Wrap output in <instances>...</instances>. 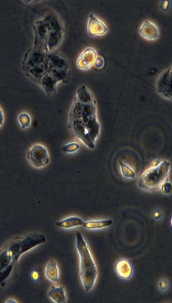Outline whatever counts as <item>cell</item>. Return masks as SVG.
Here are the masks:
<instances>
[{
  "label": "cell",
  "instance_id": "17",
  "mask_svg": "<svg viewBox=\"0 0 172 303\" xmlns=\"http://www.w3.org/2000/svg\"><path fill=\"white\" fill-rule=\"evenodd\" d=\"M18 122L19 127L23 130H26L30 128L31 124H32V118L31 115L27 112H21L18 115Z\"/></svg>",
  "mask_w": 172,
  "mask_h": 303
},
{
  "label": "cell",
  "instance_id": "9",
  "mask_svg": "<svg viewBox=\"0 0 172 303\" xmlns=\"http://www.w3.org/2000/svg\"><path fill=\"white\" fill-rule=\"evenodd\" d=\"M97 52L93 47H87L84 49L76 61V65L77 69L81 71H87L94 66L96 60Z\"/></svg>",
  "mask_w": 172,
  "mask_h": 303
},
{
  "label": "cell",
  "instance_id": "2",
  "mask_svg": "<svg viewBox=\"0 0 172 303\" xmlns=\"http://www.w3.org/2000/svg\"><path fill=\"white\" fill-rule=\"evenodd\" d=\"M68 128L76 140L89 149H95L101 126L96 101L85 85L80 86L76 91L68 115Z\"/></svg>",
  "mask_w": 172,
  "mask_h": 303
},
{
  "label": "cell",
  "instance_id": "4",
  "mask_svg": "<svg viewBox=\"0 0 172 303\" xmlns=\"http://www.w3.org/2000/svg\"><path fill=\"white\" fill-rule=\"evenodd\" d=\"M46 241L44 234L37 232L13 238L0 249V270L12 263L15 264L21 256Z\"/></svg>",
  "mask_w": 172,
  "mask_h": 303
},
{
  "label": "cell",
  "instance_id": "6",
  "mask_svg": "<svg viewBox=\"0 0 172 303\" xmlns=\"http://www.w3.org/2000/svg\"><path fill=\"white\" fill-rule=\"evenodd\" d=\"M171 168V163L167 160L160 162L155 167H150L138 178V187L148 192L159 190L162 183L167 181Z\"/></svg>",
  "mask_w": 172,
  "mask_h": 303
},
{
  "label": "cell",
  "instance_id": "23",
  "mask_svg": "<svg viewBox=\"0 0 172 303\" xmlns=\"http://www.w3.org/2000/svg\"><path fill=\"white\" fill-rule=\"evenodd\" d=\"M158 286H159V290L161 291V292H167L168 289H169V283H168V281L166 280V279H161V280L159 281Z\"/></svg>",
  "mask_w": 172,
  "mask_h": 303
},
{
  "label": "cell",
  "instance_id": "26",
  "mask_svg": "<svg viewBox=\"0 0 172 303\" xmlns=\"http://www.w3.org/2000/svg\"><path fill=\"white\" fill-rule=\"evenodd\" d=\"M4 122H5V115L1 107H0V129L3 126Z\"/></svg>",
  "mask_w": 172,
  "mask_h": 303
},
{
  "label": "cell",
  "instance_id": "8",
  "mask_svg": "<svg viewBox=\"0 0 172 303\" xmlns=\"http://www.w3.org/2000/svg\"><path fill=\"white\" fill-rule=\"evenodd\" d=\"M172 66L166 68L158 76L155 82V89L161 97L172 101Z\"/></svg>",
  "mask_w": 172,
  "mask_h": 303
},
{
  "label": "cell",
  "instance_id": "16",
  "mask_svg": "<svg viewBox=\"0 0 172 303\" xmlns=\"http://www.w3.org/2000/svg\"><path fill=\"white\" fill-rule=\"evenodd\" d=\"M113 222L111 219H106V220H89L84 222L83 227L86 230H97L103 229V228H108L109 226H112Z\"/></svg>",
  "mask_w": 172,
  "mask_h": 303
},
{
  "label": "cell",
  "instance_id": "20",
  "mask_svg": "<svg viewBox=\"0 0 172 303\" xmlns=\"http://www.w3.org/2000/svg\"><path fill=\"white\" fill-rule=\"evenodd\" d=\"M81 145L78 142L71 141L64 144L62 147V152L65 154H74L79 151Z\"/></svg>",
  "mask_w": 172,
  "mask_h": 303
},
{
  "label": "cell",
  "instance_id": "22",
  "mask_svg": "<svg viewBox=\"0 0 172 303\" xmlns=\"http://www.w3.org/2000/svg\"><path fill=\"white\" fill-rule=\"evenodd\" d=\"M29 276H30L31 280L34 283L39 282V281H40L41 279L40 272L38 269H33V270L31 271Z\"/></svg>",
  "mask_w": 172,
  "mask_h": 303
},
{
  "label": "cell",
  "instance_id": "13",
  "mask_svg": "<svg viewBox=\"0 0 172 303\" xmlns=\"http://www.w3.org/2000/svg\"><path fill=\"white\" fill-rule=\"evenodd\" d=\"M47 296L54 303H64L67 302L65 289L62 286H51Z\"/></svg>",
  "mask_w": 172,
  "mask_h": 303
},
{
  "label": "cell",
  "instance_id": "24",
  "mask_svg": "<svg viewBox=\"0 0 172 303\" xmlns=\"http://www.w3.org/2000/svg\"><path fill=\"white\" fill-rule=\"evenodd\" d=\"M105 65V60L101 56H97L96 60L95 61V64H94V66L95 68H97V69H101V68H103V66Z\"/></svg>",
  "mask_w": 172,
  "mask_h": 303
},
{
  "label": "cell",
  "instance_id": "10",
  "mask_svg": "<svg viewBox=\"0 0 172 303\" xmlns=\"http://www.w3.org/2000/svg\"><path fill=\"white\" fill-rule=\"evenodd\" d=\"M87 29L88 35L91 37L105 36L109 31L105 21L93 13L90 14L89 16Z\"/></svg>",
  "mask_w": 172,
  "mask_h": 303
},
{
  "label": "cell",
  "instance_id": "18",
  "mask_svg": "<svg viewBox=\"0 0 172 303\" xmlns=\"http://www.w3.org/2000/svg\"><path fill=\"white\" fill-rule=\"evenodd\" d=\"M119 164H120L121 175L125 179L134 180L135 179V172L130 165L121 161L119 162Z\"/></svg>",
  "mask_w": 172,
  "mask_h": 303
},
{
  "label": "cell",
  "instance_id": "12",
  "mask_svg": "<svg viewBox=\"0 0 172 303\" xmlns=\"http://www.w3.org/2000/svg\"><path fill=\"white\" fill-rule=\"evenodd\" d=\"M115 269L116 275L122 280H130L134 275V266L132 262L126 258L118 259L115 263Z\"/></svg>",
  "mask_w": 172,
  "mask_h": 303
},
{
  "label": "cell",
  "instance_id": "28",
  "mask_svg": "<svg viewBox=\"0 0 172 303\" xmlns=\"http://www.w3.org/2000/svg\"><path fill=\"white\" fill-rule=\"evenodd\" d=\"M5 303H17V301L14 300H12V299H9V300H7V301H6Z\"/></svg>",
  "mask_w": 172,
  "mask_h": 303
},
{
  "label": "cell",
  "instance_id": "11",
  "mask_svg": "<svg viewBox=\"0 0 172 303\" xmlns=\"http://www.w3.org/2000/svg\"><path fill=\"white\" fill-rule=\"evenodd\" d=\"M138 33L142 38L150 42L157 40L161 36L159 27L150 20L142 21L138 29Z\"/></svg>",
  "mask_w": 172,
  "mask_h": 303
},
{
  "label": "cell",
  "instance_id": "1",
  "mask_svg": "<svg viewBox=\"0 0 172 303\" xmlns=\"http://www.w3.org/2000/svg\"><path fill=\"white\" fill-rule=\"evenodd\" d=\"M23 70L48 96L54 95L58 84L67 83L70 78L69 64L63 56L35 46L25 54Z\"/></svg>",
  "mask_w": 172,
  "mask_h": 303
},
{
  "label": "cell",
  "instance_id": "5",
  "mask_svg": "<svg viewBox=\"0 0 172 303\" xmlns=\"http://www.w3.org/2000/svg\"><path fill=\"white\" fill-rule=\"evenodd\" d=\"M76 247L79 258V276L85 292H91L98 276V270L89 245L80 232H76Z\"/></svg>",
  "mask_w": 172,
  "mask_h": 303
},
{
  "label": "cell",
  "instance_id": "19",
  "mask_svg": "<svg viewBox=\"0 0 172 303\" xmlns=\"http://www.w3.org/2000/svg\"><path fill=\"white\" fill-rule=\"evenodd\" d=\"M14 267H15V264L12 263L0 270V287L1 288L5 286L6 281L9 278L10 275L13 272Z\"/></svg>",
  "mask_w": 172,
  "mask_h": 303
},
{
  "label": "cell",
  "instance_id": "27",
  "mask_svg": "<svg viewBox=\"0 0 172 303\" xmlns=\"http://www.w3.org/2000/svg\"><path fill=\"white\" fill-rule=\"evenodd\" d=\"M169 7H170V1H163L161 2V8L163 10V11H167Z\"/></svg>",
  "mask_w": 172,
  "mask_h": 303
},
{
  "label": "cell",
  "instance_id": "3",
  "mask_svg": "<svg viewBox=\"0 0 172 303\" xmlns=\"http://www.w3.org/2000/svg\"><path fill=\"white\" fill-rule=\"evenodd\" d=\"M34 29V46L46 52H54L63 39V25L54 14H48L35 21Z\"/></svg>",
  "mask_w": 172,
  "mask_h": 303
},
{
  "label": "cell",
  "instance_id": "14",
  "mask_svg": "<svg viewBox=\"0 0 172 303\" xmlns=\"http://www.w3.org/2000/svg\"><path fill=\"white\" fill-rule=\"evenodd\" d=\"M84 222L83 219L78 216H70L68 218L58 221L56 222V226L62 229H72V228L83 226Z\"/></svg>",
  "mask_w": 172,
  "mask_h": 303
},
{
  "label": "cell",
  "instance_id": "7",
  "mask_svg": "<svg viewBox=\"0 0 172 303\" xmlns=\"http://www.w3.org/2000/svg\"><path fill=\"white\" fill-rule=\"evenodd\" d=\"M26 158L29 163L35 169H40L50 163V156L46 146L42 144H35L27 150Z\"/></svg>",
  "mask_w": 172,
  "mask_h": 303
},
{
  "label": "cell",
  "instance_id": "25",
  "mask_svg": "<svg viewBox=\"0 0 172 303\" xmlns=\"http://www.w3.org/2000/svg\"><path fill=\"white\" fill-rule=\"evenodd\" d=\"M163 216V213L161 210H157L153 212V217L155 220H161Z\"/></svg>",
  "mask_w": 172,
  "mask_h": 303
},
{
  "label": "cell",
  "instance_id": "21",
  "mask_svg": "<svg viewBox=\"0 0 172 303\" xmlns=\"http://www.w3.org/2000/svg\"><path fill=\"white\" fill-rule=\"evenodd\" d=\"M161 193L164 195H171L172 191V185L171 182L165 181L159 187Z\"/></svg>",
  "mask_w": 172,
  "mask_h": 303
},
{
  "label": "cell",
  "instance_id": "15",
  "mask_svg": "<svg viewBox=\"0 0 172 303\" xmlns=\"http://www.w3.org/2000/svg\"><path fill=\"white\" fill-rule=\"evenodd\" d=\"M45 276L52 283H58L60 279V271L58 263L56 261L52 260L47 263L45 269Z\"/></svg>",
  "mask_w": 172,
  "mask_h": 303
}]
</instances>
